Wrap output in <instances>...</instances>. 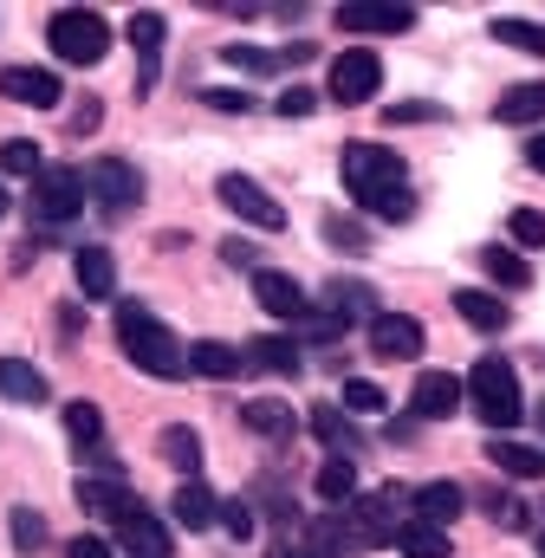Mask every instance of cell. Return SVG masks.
Instances as JSON below:
<instances>
[{
	"mask_svg": "<svg viewBox=\"0 0 545 558\" xmlns=\"http://www.w3.org/2000/svg\"><path fill=\"white\" fill-rule=\"evenodd\" d=\"M338 169H344V189L358 195L364 215H377V221H409V215H415L409 169L390 143H344Z\"/></svg>",
	"mask_w": 545,
	"mask_h": 558,
	"instance_id": "cell-1",
	"label": "cell"
},
{
	"mask_svg": "<svg viewBox=\"0 0 545 558\" xmlns=\"http://www.w3.org/2000/svg\"><path fill=\"white\" fill-rule=\"evenodd\" d=\"M118 344H124V357H131L143 377H162V384L189 377V344H182L149 305H136V299L118 305Z\"/></svg>",
	"mask_w": 545,
	"mask_h": 558,
	"instance_id": "cell-2",
	"label": "cell"
},
{
	"mask_svg": "<svg viewBox=\"0 0 545 558\" xmlns=\"http://www.w3.org/2000/svg\"><path fill=\"white\" fill-rule=\"evenodd\" d=\"M468 403H474V416L487 422V428H513V422L526 416L520 371H513L507 357H481V364L468 371Z\"/></svg>",
	"mask_w": 545,
	"mask_h": 558,
	"instance_id": "cell-3",
	"label": "cell"
},
{
	"mask_svg": "<svg viewBox=\"0 0 545 558\" xmlns=\"http://www.w3.org/2000/svg\"><path fill=\"white\" fill-rule=\"evenodd\" d=\"M46 46H52L65 65H98V59L111 52V26H105V13H92V7H59V13L46 20Z\"/></svg>",
	"mask_w": 545,
	"mask_h": 558,
	"instance_id": "cell-4",
	"label": "cell"
},
{
	"mask_svg": "<svg viewBox=\"0 0 545 558\" xmlns=\"http://www.w3.org/2000/svg\"><path fill=\"white\" fill-rule=\"evenodd\" d=\"M377 92H384V59L371 46H351V52L331 59V72H325V98L331 105H371Z\"/></svg>",
	"mask_w": 545,
	"mask_h": 558,
	"instance_id": "cell-5",
	"label": "cell"
},
{
	"mask_svg": "<svg viewBox=\"0 0 545 558\" xmlns=\"http://www.w3.org/2000/svg\"><path fill=\"white\" fill-rule=\"evenodd\" d=\"M85 202H92V189H85V169H72V162H52V169H39V175H33V215H39V221H72Z\"/></svg>",
	"mask_w": 545,
	"mask_h": 558,
	"instance_id": "cell-6",
	"label": "cell"
},
{
	"mask_svg": "<svg viewBox=\"0 0 545 558\" xmlns=\"http://www.w3.org/2000/svg\"><path fill=\"white\" fill-rule=\"evenodd\" d=\"M215 195H221V208H228V215H241V221H247V228H261V234H279V228H286V208L272 202L254 175H241V169H228V175L215 182Z\"/></svg>",
	"mask_w": 545,
	"mask_h": 558,
	"instance_id": "cell-7",
	"label": "cell"
},
{
	"mask_svg": "<svg viewBox=\"0 0 545 558\" xmlns=\"http://www.w3.org/2000/svg\"><path fill=\"white\" fill-rule=\"evenodd\" d=\"M85 189H92V202H98L105 215H131L136 195H143V175H136L124 156H98V162L85 169Z\"/></svg>",
	"mask_w": 545,
	"mask_h": 558,
	"instance_id": "cell-8",
	"label": "cell"
},
{
	"mask_svg": "<svg viewBox=\"0 0 545 558\" xmlns=\"http://www.w3.org/2000/svg\"><path fill=\"white\" fill-rule=\"evenodd\" d=\"M422 344H428L422 318H409V312H377V318H371V357L409 364V357H422Z\"/></svg>",
	"mask_w": 545,
	"mask_h": 558,
	"instance_id": "cell-9",
	"label": "cell"
},
{
	"mask_svg": "<svg viewBox=\"0 0 545 558\" xmlns=\"http://www.w3.org/2000/svg\"><path fill=\"white\" fill-rule=\"evenodd\" d=\"M461 403H468V384H461L455 371H422L415 390H409L415 422H448V416H461Z\"/></svg>",
	"mask_w": 545,
	"mask_h": 558,
	"instance_id": "cell-10",
	"label": "cell"
},
{
	"mask_svg": "<svg viewBox=\"0 0 545 558\" xmlns=\"http://www.w3.org/2000/svg\"><path fill=\"white\" fill-rule=\"evenodd\" d=\"M461 513H468V487H461V481H422V487H409V520L448 533Z\"/></svg>",
	"mask_w": 545,
	"mask_h": 558,
	"instance_id": "cell-11",
	"label": "cell"
},
{
	"mask_svg": "<svg viewBox=\"0 0 545 558\" xmlns=\"http://www.w3.org/2000/svg\"><path fill=\"white\" fill-rule=\"evenodd\" d=\"M162 39H169V20L156 7L131 13V46H136V98L156 92V65H162Z\"/></svg>",
	"mask_w": 545,
	"mask_h": 558,
	"instance_id": "cell-12",
	"label": "cell"
},
{
	"mask_svg": "<svg viewBox=\"0 0 545 558\" xmlns=\"http://www.w3.org/2000/svg\"><path fill=\"white\" fill-rule=\"evenodd\" d=\"M254 299L267 305L272 318H286V325H305V318H312L305 286H299L292 274H279V267H254Z\"/></svg>",
	"mask_w": 545,
	"mask_h": 558,
	"instance_id": "cell-13",
	"label": "cell"
},
{
	"mask_svg": "<svg viewBox=\"0 0 545 558\" xmlns=\"http://www.w3.org/2000/svg\"><path fill=\"white\" fill-rule=\"evenodd\" d=\"M0 98L33 105V111H52V105L65 98V85H59L46 65H7V72H0Z\"/></svg>",
	"mask_w": 545,
	"mask_h": 558,
	"instance_id": "cell-14",
	"label": "cell"
},
{
	"mask_svg": "<svg viewBox=\"0 0 545 558\" xmlns=\"http://www.w3.org/2000/svg\"><path fill=\"white\" fill-rule=\"evenodd\" d=\"M455 312H461V325H474V331H487V338L513 325V305L494 299L487 286H455Z\"/></svg>",
	"mask_w": 545,
	"mask_h": 558,
	"instance_id": "cell-15",
	"label": "cell"
},
{
	"mask_svg": "<svg viewBox=\"0 0 545 558\" xmlns=\"http://www.w3.org/2000/svg\"><path fill=\"white\" fill-rule=\"evenodd\" d=\"M78 507L118 526V520H124V513H136L143 500H136V494L124 487V481H111V474H105V481H92V474H78Z\"/></svg>",
	"mask_w": 545,
	"mask_h": 558,
	"instance_id": "cell-16",
	"label": "cell"
},
{
	"mask_svg": "<svg viewBox=\"0 0 545 558\" xmlns=\"http://www.w3.org/2000/svg\"><path fill=\"white\" fill-rule=\"evenodd\" d=\"M331 20H338V33H358V39L364 33H409L415 26V7H364L358 0V7H338Z\"/></svg>",
	"mask_w": 545,
	"mask_h": 558,
	"instance_id": "cell-17",
	"label": "cell"
},
{
	"mask_svg": "<svg viewBox=\"0 0 545 558\" xmlns=\"http://www.w3.org/2000/svg\"><path fill=\"white\" fill-rule=\"evenodd\" d=\"M72 274H78V292H85V299H118V260H111V247L85 241V247L72 254Z\"/></svg>",
	"mask_w": 545,
	"mask_h": 558,
	"instance_id": "cell-18",
	"label": "cell"
},
{
	"mask_svg": "<svg viewBox=\"0 0 545 558\" xmlns=\"http://www.w3.org/2000/svg\"><path fill=\"white\" fill-rule=\"evenodd\" d=\"M312 435H318L331 454H344V461L364 454V428H358V416H344L338 403H318V410H312Z\"/></svg>",
	"mask_w": 545,
	"mask_h": 558,
	"instance_id": "cell-19",
	"label": "cell"
},
{
	"mask_svg": "<svg viewBox=\"0 0 545 558\" xmlns=\"http://www.w3.org/2000/svg\"><path fill=\"white\" fill-rule=\"evenodd\" d=\"M118 546L136 553V558H169V526H162L149 507H136V513L118 520Z\"/></svg>",
	"mask_w": 545,
	"mask_h": 558,
	"instance_id": "cell-20",
	"label": "cell"
},
{
	"mask_svg": "<svg viewBox=\"0 0 545 558\" xmlns=\"http://www.w3.org/2000/svg\"><path fill=\"white\" fill-rule=\"evenodd\" d=\"M169 513H175V526L208 533V526L221 520V500H215V487H208V481H182V487H175V500H169Z\"/></svg>",
	"mask_w": 545,
	"mask_h": 558,
	"instance_id": "cell-21",
	"label": "cell"
},
{
	"mask_svg": "<svg viewBox=\"0 0 545 558\" xmlns=\"http://www.w3.org/2000/svg\"><path fill=\"white\" fill-rule=\"evenodd\" d=\"M241 422H247L254 435H267V441H292V435H299V410L279 403V397H254V403H241Z\"/></svg>",
	"mask_w": 545,
	"mask_h": 558,
	"instance_id": "cell-22",
	"label": "cell"
},
{
	"mask_svg": "<svg viewBox=\"0 0 545 558\" xmlns=\"http://www.w3.org/2000/svg\"><path fill=\"white\" fill-rule=\"evenodd\" d=\"M481 454H487L500 474H513V481H545V448H526V441H507V435H494Z\"/></svg>",
	"mask_w": 545,
	"mask_h": 558,
	"instance_id": "cell-23",
	"label": "cell"
},
{
	"mask_svg": "<svg viewBox=\"0 0 545 558\" xmlns=\"http://www.w3.org/2000/svg\"><path fill=\"white\" fill-rule=\"evenodd\" d=\"M325 312H338L344 325H358V318L371 325V318H377V286H364V279H331V286H325Z\"/></svg>",
	"mask_w": 545,
	"mask_h": 558,
	"instance_id": "cell-24",
	"label": "cell"
},
{
	"mask_svg": "<svg viewBox=\"0 0 545 558\" xmlns=\"http://www.w3.org/2000/svg\"><path fill=\"white\" fill-rule=\"evenodd\" d=\"M189 371H202V377L228 384V377H241V371H247V351H234V344H221V338H195V344H189Z\"/></svg>",
	"mask_w": 545,
	"mask_h": 558,
	"instance_id": "cell-25",
	"label": "cell"
},
{
	"mask_svg": "<svg viewBox=\"0 0 545 558\" xmlns=\"http://www.w3.org/2000/svg\"><path fill=\"white\" fill-rule=\"evenodd\" d=\"M156 454H162L182 481H195V474H202V435H195L189 422H169V428L156 435Z\"/></svg>",
	"mask_w": 545,
	"mask_h": 558,
	"instance_id": "cell-26",
	"label": "cell"
},
{
	"mask_svg": "<svg viewBox=\"0 0 545 558\" xmlns=\"http://www.w3.org/2000/svg\"><path fill=\"white\" fill-rule=\"evenodd\" d=\"M494 124H545V78L500 92L494 98Z\"/></svg>",
	"mask_w": 545,
	"mask_h": 558,
	"instance_id": "cell-27",
	"label": "cell"
},
{
	"mask_svg": "<svg viewBox=\"0 0 545 558\" xmlns=\"http://www.w3.org/2000/svg\"><path fill=\"white\" fill-rule=\"evenodd\" d=\"M247 364H254V371H272V377H299V371H305L299 344H292V338H279V331L247 344Z\"/></svg>",
	"mask_w": 545,
	"mask_h": 558,
	"instance_id": "cell-28",
	"label": "cell"
},
{
	"mask_svg": "<svg viewBox=\"0 0 545 558\" xmlns=\"http://www.w3.org/2000/svg\"><path fill=\"white\" fill-rule=\"evenodd\" d=\"M312 494L325 500V507H344V500H358V461H344V454H331L318 474H312Z\"/></svg>",
	"mask_w": 545,
	"mask_h": 558,
	"instance_id": "cell-29",
	"label": "cell"
},
{
	"mask_svg": "<svg viewBox=\"0 0 545 558\" xmlns=\"http://www.w3.org/2000/svg\"><path fill=\"white\" fill-rule=\"evenodd\" d=\"M0 397L7 403H46V371H33L26 357H0Z\"/></svg>",
	"mask_w": 545,
	"mask_h": 558,
	"instance_id": "cell-30",
	"label": "cell"
},
{
	"mask_svg": "<svg viewBox=\"0 0 545 558\" xmlns=\"http://www.w3.org/2000/svg\"><path fill=\"white\" fill-rule=\"evenodd\" d=\"M481 274L494 279V286H507V292H526L533 286V267L513 247H481Z\"/></svg>",
	"mask_w": 545,
	"mask_h": 558,
	"instance_id": "cell-31",
	"label": "cell"
},
{
	"mask_svg": "<svg viewBox=\"0 0 545 558\" xmlns=\"http://www.w3.org/2000/svg\"><path fill=\"white\" fill-rule=\"evenodd\" d=\"M390 546L403 558H448V533H441V526H422V520H403Z\"/></svg>",
	"mask_w": 545,
	"mask_h": 558,
	"instance_id": "cell-32",
	"label": "cell"
},
{
	"mask_svg": "<svg viewBox=\"0 0 545 558\" xmlns=\"http://www.w3.org/2000/svg\"><path fill=\"white\" fill-rule=\"evenodd\" d=\"M487 33H494V39H507V46H520V52H533V59H545V26H540V20L494 13V20H487Z\"/></svg>",
	"mask_w": 545,
	"mask_h": 558,
	"instance_id": "cell-33",
	"label": "cell"
},
{
	"mask_svg": "<svg viewBox=\"0 0 545 558\" xmlns=\"http://www.w3.org/2000/svg\"><path fill=\"white\" fill-rule=\"evenodd\" d=\"M65 435L92 454V448L105 441V416H98V403H85V397H78V403H65Z\"/></svg>",
	"mask_w": 545,
	"mask_h": 558,
	"instance_id": "cell-34",
	"label": "cell"
},
{
	"mask_svg": "<svg viewBox=\"0 0 545 558\" xmlns=\"http://www.w3.org/2000/svg\"><path fill=\"white\" fill-rule=\"evenodd\" d=\"M267 558H338V553L325 546V533H318V526H305V533L292 526V533H279V539L267 546Z\"/></svg>",
	"mask_w": 545,
	"mask_h": 558,
	"instance_id": "cell-35",
	"label": "cell"
},
{
	"mask_svg": "<svg viewBox=\"0 0 545 558\" xmlns=\"http://www.w3.org/2000/svg\"><path fill=\"white\" fill-rule=\"evenodd\" d=\"M318 234H325L338 254H371V234H364V221H351V215H325Z\"/></svg>",
	"mask_w": 545,
	"mask_h": 558,
	"instance_id": "cell-36",
	"label": "cell"
},
{
	"mask_svg": "<svg viewBox=\"0 0 545 558\" xmlns=\"http://www.w3.org/2000/svg\"><path fill=\"white\" fill-rule=\"evenodd\" d=\"M338 410H344V416H384V410H390V397H384L371 377H351V384H344V397H338Z\"/></svg>",
	"mask_w": 545,
	"mask_h": 558,
	"instance_id": "cell-37",
	"label": "cell"
},
{
	"mask_svg": "<svg viewBox=\"0 0 545 558\" xmlns=\"http://www.w3.org/2000/svg\"><path fill=\"white\" fill-rule=\"evenodd\" d=\"M481 507H487V520H494L500 533H526V520H533V513H526V500H513V494H500V487H494V494H481Z\"/></svg>",
	"mask_w": 545,
	"mask_h": 558,
	"instance_id": "cell-38",
	"label": "cell"
},
{
	"mask_svg": "<svg viewBox=\"0 0 545 558\" xmlns=\"http://www.w3.org/2000/svg\"><path fill=\"white\" fill-rule=\"evenodd\" d=\"M221 59H228L234 72H254V78H267V72H279V65H286L279 52H261V46H241V39H228V46H221Z\"/></svg>",
	"mask_w": 545,
	"mask_h": 558,
	"instance_id": "cell-39",
	"label": "cell"
},
{
	"mask_svg": "<svg viewBox=\"0 0 545 558\" xmlns=\"http://www.w3.org/2000/svg\"><path fill=\"white\" fill-rule=\"evenodd\" d=\"M7 526H13V546H20V553H39V546L52 539V533H46V520H39L33 507H13V513H7Z\"/></svg>",
	"mask_w": 545,
	"mask_h": 558,
	"instance_id": "cell-40",
	"label": "cell"
},
{
	"mask_svg": "<svg viewBox=\"0 0 545 558\" xmlns=\"http://www.w3.org/2000/svg\"><path fill=\"white\" fill-rule=\"evenodd\" d=\"M0 169H7V175H39V169H46V162H39V143L7 137L0 143Z\"/></svg>",
	"mask_w": 545,
	"mask_h": 558,
	"instance_id": "cell-41",
	"label": "cell"
},
{
	"mask_svg": "<svg viewBox=\"0 0 545 558\" xmlns=\"http://www.w3.org/2000/svg\"><path fill=\"white\" fill-rule=\"evenodd\" d=\"M215 526H228L234 539H254L261 513H254V500H221V520H215Z\"/></svg>",
	"mask_w": 545,
	"mask_h": 558,
	"instance_id": "cell-42",
	"label": "cell"
},
{
	"mask_svg": "<svg viewBox=\"0 0 545 558\" xmlns=\"http://www.w3.org/2000/svg\"><path fill=\"white\" fill-rule=\"evenodd\" d=\"M507 234H513L520 247H545V215H540V208H513V221H507Z\"/></svg>",
	"mask_w": 545,
	"mask_h": 558,
	"instance_id": "cell-43",
	"label": "cell"
},
{
	"mask_svg": "<svg viewBox=\"0 0 545 558\" xmlns=\"http://www.w3.org/2000/svg\"><path fill=\"white\" fill-rule=\"evenodd\" d=\"M202 105H208V111H228V118H234V111L247 118V111H254V92H234V85H208V92H202Z\"/></svg>",
	"mask_w": 545,
	"mask_h": 558,
	"instance_id": "cell-44",
	"label": "cell"
},
{
	"mask_svg": "<svg viewBox=\"0 0 545 558\" xmlns=\"http://www.w3.org/2000/svg\"><path fill=\"white\" fill-rule=\"evenodd\" d=\"M272 111H279V118H312V111H318V92L292 85V92H279V98H272Z\"/></svg>",
	"mask_w": 545,
	"mask_h": 558,
	"instance_id": "cell-45",
	"label": "cell"
},
{
	"mask_svg": "<svg viewBox=\"0 0 545 558\" xmlns=\"http://www.w3.org/2000/svg\"><path fill=\"white\" fill-rule=\"evenodd\" d=\"M441 118H448L441 105H390L384 111V124H441Z\"/></svg>",
	"mask_w": 545,
	"mask_h": 558,
	"instance_id": "cell-46",
	"label": "cell"
},
{
	"mask_svg": "<svg viewBox=\"0 0 545 558\" xmlns=\"http://www.w3.org/2000/svg\"><path fill=\"white\" fill-rule=\"evenodd\" d=\"M65 558H111V539H98V533H78V539L65 546Z\"/></svg>",
	"mask_w": 545,
	"mask_h": 558,
	"instance_id": "cell-47",
	"label": "cell"
},
{
	"mask_svg": "<svg viewBox=\"0 0 545 558\" xmlns=\"http://www.w3.org/2000/svg\"><path fill=\"white\" fill-rule=\"evenodd\" d=\"M221 260H228V267H254V241L228 234V241H221Z\"/></svg>",
	"mask_w": 545,
	"mask_h": 558,
	"instance_id": "cell-48",
	"label": "cell"
},
{
	"mask_svg": "<svg viewBox=\"0 0 545 558\" xmlns=\"http://www.w3.org/2000/svg\"><path fill=\"white\" fill-rule=\"evenodd\" d=\"M98 118H105V111H98V105H92V98H85V105H78V111H72V131H78V137H85V131H98Z\"/></svg>",
	"mask_w": 545,
	"mask_h": 558,
	"instance_id": "cell-49",
	"label": "cell"
},
{
	"mask_svg": "<svg viewBox=\"0 0 545 558\" xmlns=\"http://www.w3.org/2000/svg\"><path fill=\"white\" fill-rule=\"evenodd\" d=\"M526 162H533V169H540V175H545V131H540V137H533V143H526Z\"/></svg>",
	"mask_w": 545,
	"mask_h": 558,
	"instance_id": "cell-50",
	"label": "cell"
},
{
	"mask_svg": "<svg viewBox=\"0 0 545 558\" xmlns=\"http://www.w3.org/2000/svg\"><path fill=\"white\" fill-rule=\"evenodd\" d=\"M0 215H7V189H0Z\"/></svg>",
	"mask_w": 545,
	"mask_h": 558,
	"instance_id": "cell-51",
	"label": "cell"
},
{
	"mask_svg": "<svg viewBox=\"0 0 545 558\" xmlns=\"http://www.w3.org/2000/svg\"><path fill=\"white\" fill-rule=\"evenodd\" d=\"M540 558H545V533H540Z\"/></svg>",
	"mask_w": 545,
	"mask_h": 558,
	"instance_id": "cell-52",
	"label": "cell"
},
{
	"mask_svg": "<svg viewBox=\"0 0 545 558\" xmlns=\"http://www.w3.org/2000/svg\"><path fill=\"white\" fill-rule=\"evenodd\" d=\"M540 422H545V410H540Z\"/></svg>",
	"mask_w": 545,
	"mask_h": 558,
	"instance_id": "cell-53",
	"label": "cell"
},
{
	"mask_svg": "<svg viewBox=\"0 0 545 558\" xmlns=\"http://www.w3.org/2000/svg\"><path fill=\"white\" fill-rule=\"evenodd\" d=\"M540 507H545V500H540Z\"/></svg>",
	"mask_w": 545,
	"mask_h": 558,
	"instance_id": "cell-54",
	"label": "cell"
}]
</instances>
